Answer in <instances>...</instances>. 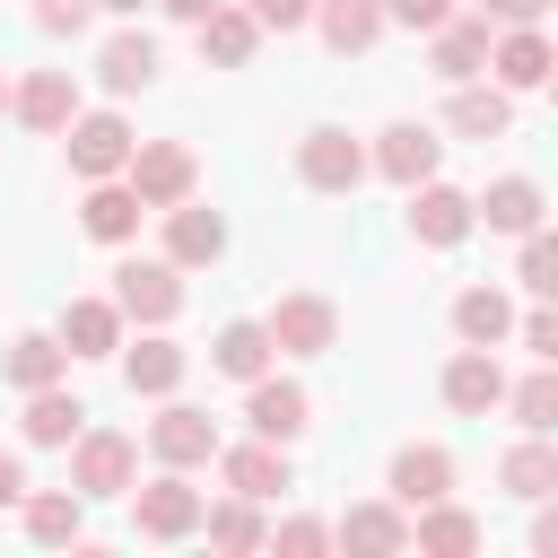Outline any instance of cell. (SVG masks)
<instances>
[{"instance_id": "20", "label": "cell", "mask_w": 558, "mask_h": 558, "mask_svg": "<svg viewBox=\"0 0 558 558\" xmlns=\"http://www.w3.org/2000/svg\"><path fill=\"white\" fill-rule=\"evenodd\" d=\"M445 122H453L462 140H506V122H514V96H506V87H480V78H453V105H445Z\"/></svg>"}, {"instance_id": "24", "label": "cell", "mask_w": 558, "mask_h": 558, "mask_svg": "<svg viewBox=\"0 0 558 558\" xmlns=\"http://www.w3.org/2000/svg\"><path fill=\"white\" fill-rule=\"evenodd\" d=\"M122 384H131V392H148V401H166V392L183 384V349L148 323V340H140V349H122Z\"/></svg>"}, {"instance_id": "38", "label": "cell", "mask_w": 558, "mask_h": 558, "mask_svg": "<svg viewBox=\"0 0 558 558\" xmlns=\"http://www.w3.org/2000/svg\"><path fill=\"white\" fill-rule=\"evenodd\" d=\"M262 541H279L288 558H314V549H331V523H314V514H296V523H279V532H262Z\"/></svg>"}, {"instance_id": "42", "label": "cell", "mask_w": 558, "mask_h": 558, "mask_svg": "<svg viewBox=\"0 0 558 558\" xmlns=\"http://www.w3.org/2000/svg\"><path fill=\"white\" fill-rule=\"evenodd\" d=\"M384 17H401V26H418V35H427V26H445V17H453V0H384Z\"/></svg>"}, {"instance_id": "9", "label": "cell", "mask_w": 558, "mask_h": 558, "mask_svg": "<svg viewBox=\"0 0 558 558\" xmlns=\"http://www.w3.org/2000/svg\"><path fill=\"white\" fill-rule=\"evenodd\" d=\"M471 227H480V218H471V192H453V183H436V174L410 183V235H418V244L445 253V244H462Z\"/></svg>"}, {"instance_id": "41", "label": "cell", "mask_w": 558, "mask_h": 558, "mask_svg": "<svg viewBox=\"0 0 558 558\" xmlns=\"http://www.w3.org/2000/svg\"><path fill=\"white\" fill-rule=\"evenodd\" d=\"M244 9L262 17V35H270V26L288 35V26H305V17H314V0H244Z\"/></svg>"}, {"instance_id": "45", "label": "cell", "mask_w": 558, "mask_h": 558, "mask_svg": "<svg viewBox=\"0 0 558 558\" xmlns=\"http://www.w3.org/2000/svg\"><path fill=\"white\" fill-rule=\"evenodd\" d=\"M157 9H166V17H183V26H201V17L218 9V0H157Z\"/></svg>"}, {"instance_id": "34", "label": "cell", "mask_w": 558, "mask_h": 558, "mask_svg": "<svg viewBox=\"0 0 558 558\" xmlns=\"http://www.w3.org/2000/svg\"><path fill=\"white\" fill-rule=\"evenodd\" d=\"M497 488H506V497H549V488H558V453H549L541 436H523V445L497 462Z\"/></svg>"}, {"instance_id": "14", "label": "cell", "mask_w": 558, "mask_h": 558, "mask_svg": "<svg viewBox=\"0 0 558 558\" xmlns=\"http://www.w3.org/2000/svg\"><path fill=\"white\" fill-rule=\"evenodd\" d=\"M140 218H148V209H140V192H131L122 174H96V183H87V201H78V227H87L96 244H131V235H140Z\"/></svg>"}, {"instance_id": "47", "label": "cell", "mask_w": 558, "mask_h": 558, "mask_svg": "<svg viewBox=\"0 0 558 558\" xmlns=\"http://www.w3.org/2000/svg\"><path fill=\"white\" fill-rule=\"evenodd\" d=\"M0 113H9V78H0Z\"/></svg>"}, {"instance_id": "27", "label": "cell", "mask_w": 558, "mask_h": 558, "mask_svg": "<svg viewBox=\"0 0 558 558\" xmlns=\"http://www.w3.org/2000/svg\"><path fill=\"white\" fill-rule=\"evenodd\" d=\"M61 349H70V357H105V349H122V314H113V296H78V305L61 314Z\"/></svg>"}, {"instance_id": "40", "label": "cell", "mask_w": 558, "mask_h": 558, "mask_svg": "<svg viewBox=\"0 0 558 558\" xmlns=\"http://www.w3.org/2000/svg\"><path fill=\"white\" fill-rule=\"evenodd\" d=\"M514 331H523V349H532V357H558V314H549V305H532Z\"/></svg>"}, {"instance_id": "1", "label": "cell", "mask_w": 558, "mask_h": 558, "mask_svg": "<svg viewBox=\"0 0 558 558\" xmlns=\"http://www.w3.org/2000/svg\"><path fill=\"white\" fill-rule=\"evenodd\" d=\"M122 183L140 192V209H174V201H192L201 166H192V148H183V140H131Z\"/></svg>"}, {"instance_id": "46", "label": "cell", "mask_w": 558, "mask_h": 558, "mask_svg": "<svg viewBox=\"0 0 558 558\" xmlns=\"http://www.w3.org/2000/svg\"><path fill=\"white\" fill-rule=\"evenodd\" d=\"M96 9H122V17H140V0H96Z\"/></svg>"}, {"instance_id": "30", "label": "cell", "mask_w": 558, "mask_h": 558, "mask_svg": "<svg viewBox=\"0 0 558 558\" xmlns=\"http://www.w3.org/2000/svg\"><path fill=\"white\" fill-rule=\"evenodd\" d=\"M270 357H279V349H270V331H262V323H227V331L209 340V366H218V375H235V384L270 375Z\"/></svg>"}, {"instance_id": "31", "label": "cell", "mask_w": 558, "mask_h": 558, "mask_svg": "<svg viewBox=\"0 0 558 558\" xmlns=\"http://www.w3.org/2000/svg\"><path fill=\"white\" fill-rule=\"evenodd\" d=\"M26 532H35L44 549L78 541V532H87V497H78V488H44V497H26Z\"/></svg>"}, {"instance_id": "8", "label": "cell", "mask_w": 558, "mask_h": 558, "mask_svg": "<svg viewBox=\"0 0 558 558\" xmlns=\"http://www.w3.org/2000/svg\"><path fill=\"white\" fill-rule=\"evenodd\" d=\"M244 418H253V436H270V445H296V436L314 427V401H305V384L253 375V384H244Z\"/></svg>"}, {"instance_id": "37", "label": "cell", "mask_w": 558, "mask_h": 558, "mask_svg": "<svg viewBox=\"0 0 558 558\" xmlns=\"http://www.w3.org/2000/svg\"><path fill=\"white\" fill-rule=\"evenodd\" d=\"M523 288H532V296H549V288H558V244H549L541 227L523 235Z\"/></svg>"}, {"instance_id": "21", "label": "cell", "mask_w": 558, "mask_h": 558, "mask_svg": "<svg viewBox=\"0 0 558 558\" xmlns=\"http://www.w3.org/2000/svg\"><path fill=\"white\" fill-rule=\"evenodd\" d=\"M471 218H488L497 235H532V227H541V183H532V174H497V183L471 201Z\"/></svg>"}, {"instance_id": "28", "label": "cell", "mask_w": 558, "mask_h": 558, "mask_svg": "<svg viewBox=\"0 0 558 558\" xmlns=\"http://www.w3.org/2000/svg\"><path fill=\"white\" fill-rule=\"evenodd\" d=\"M314 26L331 52H366L384 35V0H314Z\"/></svg>"}, {"instance_id": "10", "label": "cell", "mask_w": 558, "mask_h": 558, "mask_svg": "<svg viewBox=\"0 0 558 558\" xmlns=\"http://www.w3.org/2000/svg\"><path fill=\"white\" fill-rule=\"evenodd\" d=\"M122 157H131V122L122 113H70V174H122Z\"/></svg>"}, {"instance_id": "7", "label": "cell", "mask_w": 558, "mask_h": 558, "mask_svg": "<svg viewBox=\"0 0 558 558\" xmlns=\"http://www.w3.org/2000/svg\"><path fill=\"white\" fill-rule=\"evenodd\" d=\"M296 174H305L314 192H357V183H366V148H357L349 131H331V122H323V131H305V140H296Z\"/></svg>"}, {"instance_id": "5", "label": "cell", "mask_w": 558, "mask_h": 558, "mask_svg": "<svg viewBox=\"0 0 558 558\" xmlns=\"http://www.w3.org/2000/svg\"><path fill=\"white\" fill-rule=\"evenodd\" d=\"M262 331H270V349H288V357H323V349L340 340V314H331V296L305 288V296H279Z\"/></svg>"}, {"instance_id": "16", "label": "cell", "mask_w": 558, "mask_h": 558, "mask_svg": "<svg viewBox=\"0 0 558 558\" xmlns=\"http://www.w3.org/2000/svg\"><path fill=\"white\" fill-rule=\"evenodd\" d=\"M9 113H17L26 131H70V113H78V87H70V70H35L26 87H9Z\"/></svg>"}, {"instance_id": "4", "label": "cell", "mask_w": 558, "mask_h": 558, "mask_svg": "<svg viewBox=\"0 0 558 558\" xmlns=\"http://www.w3.org/2000/svg\"><path fill=\"white\" fill-rule=\"evenodd\" d=\"M183 305V270L174 262H122L113 270V314L122 323H174Z\"/></svg>"}, {"instance_id": "11", "label": "cell", "mask_w": 558, "mask_h": 558, "mask_svg": "<svg viewBox=\"0 0 558 558\" xmlns=\"http://www.w3.org/2000/svg\"><path fill=\"white\" fill-rule=\"evenodd\" d=\"M218 253H227V218L201 209V201H174V209H166V262H174V270H209Z\"/></svg>"}, {"instance_id": "23", "label": "cell", "mask_w": 558, "mask_h": 558, "mask_svg": "<svg viewBox=\"0 0 558 558\" xmlns=\"http://www.w3.org/2000/svg\"><path fill=\"white\" fill-rule=\"evenodd\" d=\"M488 70H497V87H506V96L541 87V78H549V35H541V26H514L506 44H488Z\"/></svg>"}, {"instance_id": "3", "label": "cell", "mask_w": 558, "mask_h": 558, "mask_svg": "<svg viewBox=\"0 0 558 558\" xmlns=\"http://www.w3.org/2000/svg\"><path fill=\"white\" fill-rule=\"evenodd\" d=\"M122 497H131V523H140V541H192V532H201V488H192L183 471H157L148 488L131 480Z\"/></svg>"}, {"instance_id": "33", "label": "cell", "mask_w": 558, "mask_h": 558, "mask_svg": "<svg viewBox=\"0 0 558 558\" xmlns=\"http://www.w3.org/2000/svg\"><path fill=\"white\" fill-rule=\"evenodd\" d=\"M87 427V410L61 392V384H44V392H26V445H70Z\"/></svg>"}, {"instance_id": "6", "label": "cell", "mask_w": 558, "mask_h": 558, "mask_svg": "<svg viewBox=\"0 0 558 558\" xmlns=\"http://www.w3.org/2000/svg\"><path fill=\"white\" fill-rule=\"evenodd\" d=\"M148 453H157L166 471H192V462H209V453H218V427H209V410H192V401H174V392H166V410L148 418Z\"/></svg>"}, {"instance_id": "13", "label": "cell", "mask_w": 558, "mask_h": 558, "mask_svg": "<svg viewBox=\"0 0 558 558\" xmlns=\"http://www.w3.org/2000/svg\"><path fill=\"white\" fill-rule=\"evenodd\" d=\"M436 157H445V140H436L427 122H392V131L375 140V157H366V166H375V174H392V183L410 192V183H427V174H436Z\"/></svg>"}, {"instance_id": "44", "label": "cell", "mask_w": 558, "mask_h": 558, "mask_svg": "<svg viewBox=\"0 0 558 558\" xmlns=\"http://www.w3.org/2000/svg\"><path fill=\"white\" fill-rule=\"evenodd\" d=\"M17 497H26V462H17V453H0V506H17Z\"/></svg>"}, {"instance_id": "19", "label": "cell", "mask_w": 558, "mask_h": 558, "mask_svg": "<svg viewBox=\"0 0 558 558\" xmlns=\"http://www.w3.org/2000/svg\"><path fill=\"white\" fill-rule=\"evenodd\" d=\"M96 78H105V96H140L148 78H157V35H140V26H122L105 52H96Z\"/></svg>"}, {"instance_id": "12", "label": "cell", "mask_w": 558, "mask_h": 558, "mask_svg": "<svg viewBox=\"0 0 558 558\" xmlns=\"http://www.w3.org/2000/svg\"><path fill=\"white\" fill-rule=\"evenodd\" d=\"M209 462H218V480H227V488H235V497H253V506H262V497H279V488H288V453H279V445H270V436H253V445H218V453H209Z\"/></svg>"}, {"instance_id": "22", "label": "cell", "mask_w": 558, "mask_h": 558, "mask_svg": "<svg viewBox=\"0 0 558 558\" xmlns=\"http://www.w3.org/2000/svg\"><path fill=\"white\" fill-rule=\"evenodd\" d=\"M331 541L340 549H366V558H392V549H410V514L401 506H349L331 523Z\"/></svg>"}, {"instance_id": "15", "label": "cell", "mask_w": 558, "mask_h": 558, "mask_svg": "<svg viewBox=\"0 0 558 558\" xmlns=\"http://www.w3.org/2000/svg\"><path fill=\"white\" fill-rule=\"evenodd\" d=\"M384 488H392V506H436V497H453V453L445 445H401Z\"/></svg>"}, {"instance_id": "35", "label": "cell", "mask_w": 558, "mask_h": 558, "mask_svg": "<svg viewBox=\"0 0 558 558\" xmlns=\"http://www.w3.org/2000/svg\"><path fill=\"white\" fill-rule=\"evenodd\" d=\"M497 410H514L532 436H549V427H558V375H549V357H541L523 384H506V401H497Z\"/></svg>"}, {"instance_id": "43", "label": "cell", "mask_w": 558, "mask_h": 558, "mask_svg": "<svg viewBox=\"0 0 558 558\" xmlns=\"http://www.w3.org/2000/svg\"><path fill=\"white\" fill-rule=\"evenodd\" d=\"M549 0H480V17H506V26H532Z\"/></svg>"}, {"instance_id": "2", "label": "cell", "mask_w": 558, "mask_h": 558, "mask_svg": "<svg viewBox=\"0 0 558 558\" xmlns=\"http://www.w3.org/2000/svg\"><path fill=\"white\" fill-rule=\"evenodd\" d=\"M70 445H78V453H70V488H78V497H122V488L140 480V445H131L122 427H78Z\"/></svg>"}, {"instance_id": "29", "label": "cell", "mask_w": 558, "mask_h": 558, "mask_svg": "<svg viewBox=\"0 0 558 558\" xmlns=\"http://www.w3.org/2000/svg\"><path fill=\"white\" fill-rule=\"evenodd\" d=\"M453 331H462V349H497V340L514 331V305H506L497 288H462V296H453Z\"/></svg>"}, {"instance_id": "32", "label": "cell", "mask_w": 558, "mask_h": 558, "mask_svg": "<svg viewBox=\"0 0 558 558\" xmlns=\"http://www.w3.org/2000/svg\"><path fill=\"white\" fill-rule=\"evenodd\" d=\"M61 366H70V349H61L52 331H26V340H9V384H17V392H44V384H61Z\"/></svg>"}, {"instance_id": "26", "label": "cell", "mask_w": 558, "mask_h": 558, "mask_svg": "<svg viewBox=\"0 0 558 558\" xmlns=\"http://www.w3.org/2000/svg\"><path fill=\"white\" fill-rule=\"evenodd\" d=\"M436 35V78H480L488 70V17H445Z\"/></svg>"}, {"instance_id": "39", "label": "cell", "mask_w": 558, "mask_h": 558, "mask_svg": "<svg viewBox=\"0 0 558 558\" xmlns=\"http://www.w3.org/2000/svg\"><path fill=\"white\" fill-rule=\"evenodd\" d=\"M87 17H96V0H35V26L44 35H78Z\"/></svg>"}, {"instance_id": "36", "label": "cell", "mask_w": 558, "mask_h": 558, "mask_svg": "<svg viewBox=\"0 0 558 558\" xmlns=\"http://www.w3.org/2000/svg\"><path fill=\"white\" fill-rule=\"evenodd\" d=\"M201 532H209L218 549H262V514H253V497H227V506H201Z\"/></svg>"}, {"instance_id": "18", "label": "cell", "mask_w": 558, "mask_h": 558, "mask_svg": "<svg viewBox=\"0 0 558 558\" xmlns=\"http://www.w3.org/2000/svg\"><path fill=\"white\" fill-rule=\"evenodd\" d=\"M253 44H262V17H253V9L218 0V9L201 17V61H218V70H244V61H253Z\"/></svg>"}, {"instance_id": "17", "label": "cell", "mask_w": 558, "mask_h": 558, "mask_svg": "<svg viewBox=\"0 0 558 558\" xmlns=\"http://www.w3.org/2000/svg\"><path fill=\"white\" fill-rule=\"evenodd\" d=\"M445 401H453L462 418H488V410L506 401V366H497L488 349H462V357L445 366Z\"/></svg>"}, {"instance_id": "25", "label": "cell", "mask_w": 558, "mask_h": 558, "mask_svg": "<svg viewBox=\"0 0 558 558\" xmlns=\"http://www.w3.org/2000/svg\"><path fill=\"white\" fill-rule=\"evenodd\" d=\"M410 514H418L410 541H418L427 558H471V549H480V514H462V506H445V497H436V506H410Z\"/></svg>"}]
</instances>
